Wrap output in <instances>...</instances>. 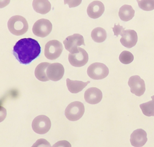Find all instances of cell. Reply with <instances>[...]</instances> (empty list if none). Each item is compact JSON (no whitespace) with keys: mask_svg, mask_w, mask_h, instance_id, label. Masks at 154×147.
Here are the masks:
<instances>
[{"mask_svg":"<svg viewBox=\"0 0 154 147\" xmlns=\"http://www.w3.org/2000/svg\"><path fill=\"white\" fill-rule=\"evenodd\" d=\"M53 25L49 20L42 19L37 21L32 28L35 36L44 38L47 36L52 31Z\"/></svg>","mask_w":154,"mask_h":147,"instance_id":"cell-8","label":"cell"},{"mask_svg":"<svg viewBox=\"0 0 154 147\" xmlns=\"http://www.w3.org/2000/svg\"><path fill=\"white\" fill-rule=\"evenodd\" d=\"M128 84L131 92L138 97H140L145 93L146 85L145 81L139 75H133L129 79Z\"/></svg>","mask_w":154,"mask_h":147,"instance_id":"cell-9","label":"cell"},{"mask_svg":"<svg viewBox=\"0 0 154 147\" xmlns=\"http://www.w3.org/2000/svg\"><path fill=\"white\" fill-rule=\"evenodd\" d=\"M71 147V144L68 143L67 141H60L56 143L53 147Z\"/></svg>","mask_w":154,"mask_h":147,"instance_id":"cell-26","label":"cell"},{"mask_svg":"<svg viewBox=\"0 0 154 147\" xmlns=\"http://www.w3.org/2000/svg\"><path fill=\"white\" fill-rule=\"evenodd\" d=\"M85 101L91 105L98 104L101 101L103 94L101 91L98 88H89L86 90L84 94Z\"/></svg>","mask_w":154,"mask_h":147,"instance_id":"cell-14","label":"cell"},{"mask_svg":"<svg viewBox=\"0 0 154 147\" xmlns=\"http://www.w3.org/2000/svg\"><path fill=\"white\" fill-rule=\"evenodd\" d=\"M39 146H46L50 147V143L46 140L44 139H40L38 140L34 144L32 147H39Z\"/></svg>","mask_w":154,"mask_h":147,"instance_id":"cell-25","label":"cell"},{"mask_svg":"<svg viewBox=\"0 0 154 147\" xmlns=\"http://www.w3.org/2000/svg\"><path fill=\"white\" fill-rule=\"evenodd\" d=\"M41 51V46L36 40L25 38L17 42L13 47V53L20 64L28 65L39 56Z\"/></svg>","mask_w":154,"mask_h":147,"instance_id":"cell-1","label":"cell"},{"mask_svg":"<svg viewBox=\"0 0 154 147\" xmlns=\"http://www.w3.org/2000/svg\"><path fill=\"white\" fill-rule=\"evenodd\" d=\"M104 5L102 2L94 1L88 5L87 13L90 18L96 19L101 16L104 13Z\"/></svg>","mask_w":154,"mask_h":147,"instance_id":"cell-15","label":"cell"},{"mask_svg":"<svg viewBox=\"0 0 154 147\" xmlns=\"http://www.w3.org/2000/svg\"><path fill=\"white\" fill-rule=\"evenodd\" d=\"M9 30L15 36H21L25 34L28 30L27 21L20 15L12 16L8 23Z\"/></svg>","mask_w":154,"mask_h":147,"instance_id":"cell-2","label":"cell"},{"mask_svg":"<svg viewBox=\"0 0 154 147\" xmlns=\"http://www.w3.org/2000/svg\"><path fill=\"white\" fill-rule=\"evenodd\" d=\"M85 106L80 101H74L70 103L65 111L66 118L71 121H76L82 118L84 114Z\"/></svg>","mask_w":154,"mask_h":147,"instance_id":"cell-3","label":"cell"},{"mask_svg":"<svg viewBox=\"0 0 154 147\" xmlns=\"http://www.w3.org/2000/svg\"><path fill=\"white\" fill-rule=\"evenodd\" d=\"M63 50L62 43L57 40H51L45 45V55L49 60H54L60 56Z\"/></svg>","mask_w":154,"mask_h":147,"instance_id":"cell-5","label":"cell"},{"mask_svg":"<svg viewBox=\"0 0 154 147\" xmlns=\"http://www.w3.org/2000/svg\"><path fill=\"white\" fill-rule=\"evenodd\" d=\"M119 59L122 64H128L133 62L134 56L129 51H123L120 54Z\"/></svg>","mask_w":154,"mask_h":147,"instance_id":"cell-23","label":"cell"},{"mask_svg":"<svg viewBox=\"0 0 154 147\" xmlns=\"http://www.w3.org/2000/svg\"><path fill=\"white\" fill-rule=\"evenodd\" d=\"M147 140L146 131L142 129H137L131 134L130 140L133 147H141L146 144Z\"/></svg>","mask_w":154,"mask_h":147,"instance_id":"cell-13","label":"cell"},{"mask_svg":"<svg viewBox=\"0 0 154 147\" xmlns=\"http://www.w3.org/2000/svg\"><path fill=\"white\" fill-rule=\"evenodd\" d=\"M91 36L93 40L95 42L102 43L107 38V32L104 29L98 27L93 30Z\"/></svg>","mask_w":154,"mask_h":147,"instance_id":"cell-20","label":"cell"},{"mask_svg":"<svg viewBox=\"0 0 154 147\" xmlns=\"http://www.w3.org/2000/svg\"><path fill=\"white\" fill-rule=\"evenodd\" d=\"M112 29L114 32V36L118 37L119 35L122 36L124 31L125 28H123L122 26H120L119 23L118 25L114 24V27H112Z\"/></svg>","mask_w":154,"mask_h":147,"instance_id":"cell-24","label":"cell"},{"mask_svg":"<svg viewBox=\"0 0 154 147\" xmlns=\"http://www.w3.org/2000/svg\"><path fill=\"white\" fill-rule=\"evenodd\" d=\"M33 7L38 13L45 14L50 11L51 4L47 0H35L33 2Z\"/></svg>","mask_w":154,"mask_h":147,"instance_id":"cell-17","label":"cell"},{"mask_svg":"<svg viewBox=\"0 0 154 147\" xmlns=\"http://www.w3.org/2000/svg\"><path fill=\"white\" fill-rule=\"evenodd\" d=\"M65 48L66 50L72 53L78 49V47L85 45L84 38L82 35L74 34L67 37L63 41Z\"/></svg>","mask_w":154,"mask_h":147,"instance_id":"cell-10","label":"cell"},{"mask_svg":"<svg viewBox=\"0 0 154 147\" xmlns=\"http://www.w3.org/2000/svg\"><path fill=\"white\" fill-rule=\"evenodd\" d=\"M50 64L48 62H42L38 64L35 70V76L38 79L42 82L49 81L47 75V69Z\"/></svg>","mask_w":154,"mask_h":147,"instance_id":"cell-18","label":"cell"},{"mask_svg":"<svg viewBox=\"0 0 154 147\" xmlns=\"http://www.w3.org/2000/svg\"><path fill=\"white\" fill-rule=\"evenodd\" d=\"M69 62L74 67H82L86 65L89 60L88 53L83 48L78 47V49L68 55Z\"/></svg>","mask_w":154,"mask_h":147,"instance_id":"cell-6","label":"cell"},{"mask_svg":"<svg viewBox=\"0 0 154 147\" xmlns=\"http://www.w3.org/2000/svg\"><path fill=\"white\" fill-rule=\"evenodd\" d=\"M64 68L59 63L50 64L47 69V75L49 80L58 81L63 78L64 74Z\"/></svg>","mask_w":154,"mask_h":147,"instance_id":"cell-11","label":"cell"},{"mask_svg":"<svg viewBox=\"0 0 154 147\" xmlns=\"http://www.w3.org/2000/svg\"><path fill=\"white\" fill-rule=\"evenodd\" d=\"M151 98L152 100L140 105L143 114L147 117H154V95Z\"/></svg>","mask_w":154,"mask_h":147,"instance_id":"cell-21","label":"cell"},{"mask_svg":"<svg viewBox=\"0 0 154 147\" xmlns=\"http://www.w3.org/2000/svg\"><path fill=\"white\" fill-rule=\"evenodd\" d=\"M33 131L40 134L48 132L51 127V120L45 115H39L36 117L32 123Z\"/></svg>","mask_w":154,"mask_h":147,"instance_id":"cell-7","label":"cell"},{"mask_svg":"<svg viewBox=\"0 0 154 147\" xmlns=\"http://www.w3.org/2000/svg\"><path fill=\"white\" fill-rule=\"evenodd\" d=\"M137 40L138 36L136 31L129 29L124 30L122 35L120 42L123 46L130 48L136 45Z\"/></svg>","mask_w":154,"mask_h":147,"instance_id":"cell-12","label":"cell"},{"mask_svg":"<svg viewBox=\"0 0 154 147\" xmlns=\"http://www.w3.org/2000/svg\"><path fill=\"white\" fill-rule=\"evenodd\" d=\"M88 76L94 80L102 79L109 74V69L104 64L95 62L91 64L87 69Z\"/></svg>","mask_w":154,"mask_h":147,"instance_id":"cell-4","label":"cell"},{"mask_svg":"<svg viewBox=\"0 0 154 147\" xmlns=\"http://www.w3.org/2000/svg\"><path fill=\"white\" fill-rule=\"evenodd\" d=\"M135 13V10L132 6L128 4H124L120 8L119 15L122 20L127 22L130 20L134 17Z\"/></svg>","mask_w":154,"mask_h":147,"instance_id":"cell-19","label":"cell"},{"mask_svg":"<svg viewBox=\"0 0 154 147\" xmlns=\"http://www.w3.org/2000/svg\"><path fill=\"white\" fill-rule=\"evenodd\" d=\"M139 7L143 10L149 11L154 10V0L137 1Z\"/></svg>","mask_w":154,"mask_h":147,"instance_id":"cell-22","label":"cell"},{"mask_svg":"<svg viewBox=\"0 0 154 147\" xmlns=\"http://www.w3.org/2000/svg\"><path fill=\"white\" fill-rule=\"evenodd\" d=\"M66 81L67 88L72 93H77L82 91L90 83V81L84 82L81 81L72 80L69 79H66Z\"/></svg>","mask_w":154,"mask_h":147,"instance_id":"cell-16","label":"cell"}]
</instances>
